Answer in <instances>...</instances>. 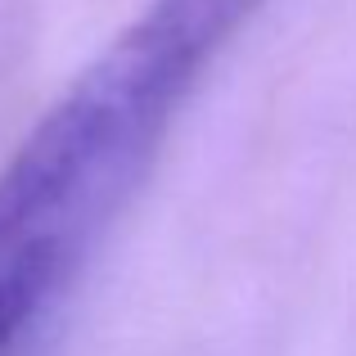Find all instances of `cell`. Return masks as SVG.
<instances>
[{"mask_svg": "<svg viewBox=\"0 0 356 356\" xmlns=\"http://www.w3.org/2000/svg\"><path fill=\"white\" fill-rule=\"evenodd\" d=\"M261 0H149L0 167V356L45 316Z\"/></svg>", "mask_w": 356, "mask_h": 356, "instance_id": "obj_1", "label": "cell"}]
</instances>
